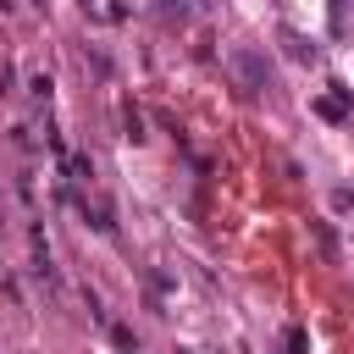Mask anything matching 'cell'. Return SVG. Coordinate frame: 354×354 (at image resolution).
I'll use <instances>...</instances> for the list:
<instances>
[{"mask_svg":"<svg viewBox=\"0 0 354 354\" xmlns=\"http://www.w3.org/2000/svg\"><path fill=\"white\" fill-rule=\"evenodd\" d=\"M332 6H337V0H332Z\"/></svg>","mask_w":354,"mask_h":354,"instance_id":"ba28073f","label":"cell"},{"mask_svg":"<svg viewBox=\"0 0 354 354\" xmlns=\"http://www.w3.org/2000/svg\"><path fill=\"white\" fill-rule=\"evenodd\" d=\"M227 66H232V77H238V88H243V94H260V88L271 83V61H266L260 50H232V55H227Z\"/></svg>","mask_w":354,"mask_h":354,"instance_id":"6da1fadb","label":"cell"},{"mask_svg":"<svg viewBox=\"0 0 354 354\" xmlns=\"http://www.w3.org/2000/svg\"><path fill=\"white\" fill-rule=\"evenodd\" d=\"M111 337H116L122 348H133V354H138V337H133V326H111Z\"/></svg>","mask_w":354,"mask_h":354,"instance_id":"52a82bcc","label":"cell"},{"mask_svg":"<svg viewBox=\"0 0 354 354\" xmlns=\"http://www.w3.org/2000/svg\"><path fill=\"white\" fill-rule=\"evenodd\" d=\"M166 6H171V0H166Z\"/></svg>","mask_w":354,"mask_h":354,"instance_id":"9c48e42d","label":"cell"},{"mask_svg":"<svg viewBox=\"0 0 354 354\" xmlns=\"http://www.w3.org/2000/svg\"><path fill=\"white\" fill-rule=\"evenodd\" d=\"M28 88H33V100H50V88H55V83H50V72H33V83H28Z\"/></svg>","mask_w":354,"mask_h":354,"instance_id":"5b68a950","label":"cell"},{"mask_svg":"<svg viewBox=\"0 0 354 354\" xmlns=\"http://www.w3.org/2000/svg\"><path fill=\"white\" fill-rule=\"evenodd\" d=\"M310 232H315L321 254H326V260H337V238H332V227H326V221H310Z\"/></svg>","mask_w":354,"mask_h":354,"instance_id":"277c9868","label":"cell"},{"mask_svg":"<svg viewBox=\"0 0 354 354\" xmlns=\"http://www.w3.org/2000/svg\"><path fill=\"white\" fill-rule=\"evenodd\" d=\"M315 116H326V122H343V116H348V88H332V94H321V100H315Z\"/></svg>","mask_w":354,"mask_h":354,"instance_id":"3957f363","label":"cell"},{"mask_svg":"<svg viewBox=\"0 0 354 354\" xmlns=\"http://www.w3.org/2000/svg\"><path fill=\"white\" fill-rule=\"evenodd\" d=\"M72 199H77V210H83V221L94 232H116V210H111L105 194H72Z\"/></svg>","mask_w":354,"mask_h":354,"instance_id":"7a4b0ae2","label":"cell"},{"mask_svg":"<svg viewBox=\"0 0 354 354\" xmlns=\"http://www.w3.org/2000/svg\"><path fill=\"white\" fill-rule=\"evenodd\" d=\"M310 348V337H304V326H288V354H304Z\"/></svg>","mask_w":354,"mask_h":354,"instance_id":"8992f818","label":"cell"}]
</instances>
